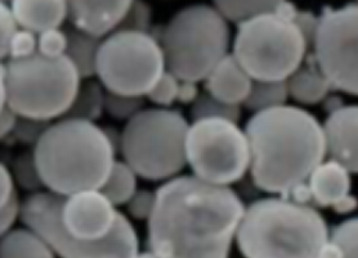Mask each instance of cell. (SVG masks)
<instances>
[{
    "label": "cell",
    "instance_id": "83f0119b",
    "mask_svg": "<svg viewBox=\"0 0 358 258\" xmlns=\"http://www.w3.org/2000/svg\"><path fill=\"white\" fill-rule=\"evenodd\" d=\"M358 220L356 218L344 220L339 225L329 229V241L342 252L343 258H357Z\"/></svg>",
    "mask_w": 358,
    "mask_h": 258
},
{
    "label": "cell",
    "instance_id": "8992f818",
    "mask_svg": "<svg viewBox=\"0 0 358 258\" xmlns=\"http://www.w3.org/2000/svg\"><path fill=\"white\" fill-rule=\"evenodd\" d=\"M157 40L169 73L178 80L200 82L227 56L231 30L215 7L192 4L171 17Z\"/></svg>",
    "mask_w": 358,
    "mask_h": 258
},
{
    "label": "cell",
    "instance_id": "5bb4252c",
    "mask_svg": "<svg viewBox=\"0 0 358 258\" xmlns=\"http://www.w3.org/2000/svg\"><path fill=\"white\" fill-rule=\"evenodd\" d=\"M133 0H66L67 20L73 27L105 38L113 33Z\"/></svg>",
    "mask_w": 358,
    "mask_h": 258
},
{
    "label": "cell",
    "instance_id": "7402d4cb",
    "mask_svg": "<svg viewBox=\"0 0 358 258\" xmlns=\"http://www.w3.org/2000/svg\"><path fill=\"white\" fill-rule=\"evenodd\" d=\"M138 189V175L125 161H116L107 175L105 183L99 188L107 199L117 206H124Z\"/></svg>",
    "mask_w": 358,
    "mask_h": 258
},
{
    "label": "cell",
    "instance_id": "1f68e13d",
    "mask_svg": "<svg viewBox=\"0 0 358 258\" xmlns=\"http://www.w3.org/2000/svg\"><path fill=\"white\" fill-rule=\"evenodd\" d=\"M67 48V33L61 27L38 33V53L48 58L64 56Z\"/></svg>",
    "mask_w": 358,
    "mask_h": 258
},
{
    "label": "cell",
    "instance_id": "f35d334b",
    "mask_svg": "<svg viewBox=\"0 0 358 258\" xmlns=\"http://www.w3.org/2000/svg\"><path fill=\"white\" fill-rule=\"evenodd\" d=\"M17 117L18 116L9 108L8 105H6L0 111V142L12 135L16 125Z\"/></svg>",
    "mask_w": 358,
    "mask_h": 258
},
{
    "label": "cell",
    "instance_id": "e575fe53",
    "mask_svg": "<svg viewBox=\"0 0 358 258\" xmlns=\"http://www.w3.org/2000/svg\"><path fill=\"white\" fill-rule=\"evenodd\" d=\"M16 29V21L7 1L0 0V62L7 59L9 38Z\"/></svg>",
    "mask_w": 358,
    "mask_h": 258
},
{
    "label": "cell",
    "instance_id": "ee69618b",
    "mask_svg": "<svg viewBox=\"0 0 358 258\" xmlns=\"http://www.w3.org/2000/svg\"><path fill=\"white\" fill-rule=\"evenodd\" d=\"M4 1H8V0H4Z\"/></svg>",
    "mask_w": 358,
    "mask_h": 258
},
{
    "label": "cell",
    "instance_id": "ba28073f",
    "mask_svg": "<svg viewBox=\"0 0 358 258\" xmlns=\"http://www.w3.org/2000/svg\"><path fill=\"white\" fill-rule=\"evenodd\" d=\"M82 77L64 54L48 58L35 53L6 63L7 105L17 116L52 122L64 117Z\"/></svg>",
    "mask_w": 358,
    "mask_h": 258
},
{
    "label": "cell",
    "instance_id": "277c9868",
    "mask_svg": "<svg viewBox=\"0 0 358 258\" xmlns=\"http://www.w3.org/2000/svg\"><path fill=\"white\" fill-rule=\"evenodd\" d=\"M33 152L45 190L58 195L99 189L116 155L103 128L70 117L50 122Z\"/></svg>",
    "mask_w": 358,
    "mask_h": 258
},
{
    "label": "cell",
    "instance_id": "7c38bea8",
    "mask_svg": "<svg viewBox=\"0 0 358 258\" xmlns=\"http://www.w3.org/2000/svg\"><path fill=\"white\" fill-rule=\"evenodd\" d=\"M357 38L356 3L322 9L312 41L315 62L333 90L353 97L358 94Z\"/></svg>",
    "mask_w": 358,
    "mask_h": 258
},
{
    "label": "cell",
    "instance_id": "d4e9b609",
    "mask_svg": "<svg viewBox=\"0 0 358 258\" xmlns=\"http://www.w3.org/2000/svg\"><path fill=\"white\" fill-rule=\"evenodd\" d=\"M9 169L15 185L18 186L20 189L29 194L45 190L35 162L33 149L17 154L12 163V169Z\"/></svg>",
    "mask_w": 358,
    "mask_h": 258
},
{
    "label": "cell",
    "instance_id": "836d02e7",
    "mask_svg": "<svg viewBox=\"0 0 358 258\" xmlns=\"http://www.w3.org/2000/svg\"><path fill=\"white\" fill-rule=\"evenodd\" d=\"M155 204V192L148 189H137L131 199L125 203L129 218L136 221H147Z\"/></svg>",
    "mask_w": 358,
    "mask_h": 258
},
{
    "label": "cell",
    "instance_id": "b9f144b4",
    "mask_svg": "<svg viewBox=\"0 0 358 258\" xmlns=\"http://www.w3.org/2000/svg\"><path fill=\"white\" fill-rule=\"evenodd\" d=\"M7 105V84H6V65L0 62V111Z\"/></svg>",
    "mask_w": 358,
    "mask_h": 258
},
{
    "label": "cell",
    "instance_id": "ac0fdd59",
    "mask_svg": "<svg viewBox=\"0 0 358 258\" xmlns=\"http://www.w3.org/2000/svg\"><path fill=\"white\" fill-rule=\"evenodd\" d=\"M306 65L301 63L287 79L289 97L304 105L321 103L333 90L329 80L321 73L313 56H306Z\"/></svg>",
    "mask_w": 358,
    "mask_h": 258
},
{
    "label": "cell",
    "instance_id": "30bf717a",
    "mask_svg": "<svg viewBox=\"0 0 358 258\" xmlns=\"http://www.w3.org/2000/svg\"><path fill=\"white\" fill-rule=\"evenodd\" d=\"M165 70L163 48L152 33L114 30L101 40L96 77L106 91L146 97Z\"/></svg>",
    "mask_w": 358,
    "mask_h": 258
},
{
    "label": "cell",
    "instance_id": "8d00e7d4",
    "mask_svg": "<svg viewBox=\"0 0 358 258\" xmlns=\"http://www.w3.org/2000/svg\"><path fill=\"white\" fill-rule=\"evenodd\" d=\"M318 17L315 16L312 12H304V10H298L296 15L294 17V24L299 27L304 39L307 41L308 48L312 47V41L316 31L317 26Z\"/></svg>",
    "mask_w": 358,
    "mask_h": 258
},
{
    "label": "cell",
    "instance_id": "9c48e42d",
    "mask_svg": "<svg viewBox=\"0 0 358 258\" xmlns=\"http://www.w3.org/2000/svg\"><path fill=\"white\" fill-rule=\"evenodd\" d=\"M308 45L293 21L275 12L237 24L234 56L252 80H286L304 63Z\"/></svg>",
    "mask_w": 358,
    "mask_h": 258
},
{
    "label": "cell",
    "instance_id": "603a6c76",
    "mask_svg": "<svg viewBox=\"0 0 358 258\" xmlns=\"http://www.w3.org/2000/svg\"><path fill=\"white\" fill-rule=\"evenodd\" d=\"M289 91L286 80H252V88L243 105L252 112H261L273 107L286 105Z\"/></svg>",
    "mask_w": 358,
    "mask_h": 258
},
{
    "label": "cell",
    "instance_id": "5b68a950",
    "mask_svg": "<svg viewBox=\"0 0 358 258\" xmlns=\"http://www.w3.org/2000/svg\"><path fill=\"white\" fill-rule=\"evenodd\" d=\"M327 238L329 226L315 207L269 197L245 207L235 241L246 258H318Z\"/></svg>",
    "mask_w": 358,
    "mask_h": 258
},
{
    "label": "cell",
    "instance_id": "8fae6325",
    "mask_svg": "<svg viewBox=\"0 0 358 258\" xmlns=\"http://www.w3.org/2000/svg\"><path fill=\"white\" fill-rule=\"evenodd\" d=\"M185 149L196 178L215 185L240 183L250 167L246 134L237 122L226 119L195 120L188 126Z\"/></svg>",
    "mask_w": 358,
    "mask_h": 258
},
{
    "label": "cell",
    "instance_id": "2e32d148",
    "mask_svg": "<svg viewBox=\"0 0 358 258\" xmlns=\"http://www.w3.org/2000/svg\"><path fill=\"white\" fill-rule=\"evenodd\" d=\"M350 169L335 160L322 161L310 172L307 184L312 195V203L318 208L333 207L335 203L352 189Z\"/></svg>",
    "mask_w": 358,
    "mask_h": 258
},
{
    "label": "cell",
    "instance_id": "44dd1931",
    "mask_svg": "<svg viewBox=\"0 0 358 258\" xmlns=\"http://www.w3.org/2000/svg\"><path fill=\"white\" fill-rule=\"evenodd\" d=\"M106 90L99 81L85 79L80 82L73 103L64 117L96 122L105 112Z\"/></svg>",
    "mask_w": 358,
    "mask_h": 258
},
{
    "label": "cell",
    "instance_id": "9a60e30c",
    "mask_svg": "<svg viewBox=\"0 0 358 258\" xmlns=\"http://www.w3.org/2000/svg\"><path fill=\"white\" fill-rule=\"evenodd\" d=\"M203 81V89L213 97L229 105H243L252 88V79L234 54H227Z\"/></svg>",
    "mask_w": 358,
    "mask_h": 258
},
{
    "label": "cell",
    "instance_id": "7bdbcfd3",
    "mask_svg": "<svg viewBox=\"0 0 358 258\" xmlns=\"http://www.w3.org/2000/svg\"><path fill=\"white\" fill-rule=\"evenodd\" d=\"M322 102H324V109L327 113H331L335 109H338V108H341L342 105H344L342 99L339 97H329L327 96Z\"/></svg>",
    "mask_w": 358,
    "mask_h": 258
},
{
    "label": "cell",
    "instance_id": "74e56055",
    "mask_svg": "<svg viewBox=\"0 0 358 258\" xmlns=\"http://www.w3.org/2000/svg\"><path fill=\"white\" fill-rule=\"evenodd\" d=\"M17 193L16 185L7 165L0 162V207L6 206Z\"/></svg>",
    "mask_w": 358,
    "mask_h": 258
},
{
    "label": "cell",
    "instance_id": "f1b7e54d",
    "mask_svg": "<svg viewBox=\"0 0 358 258\" xmlns=\"http://www.w3.org/2000/svg\"><path fill=\"white\" fill-rule=\"evenodd\" d=\"M178 86V79L168 70H165L145 98L156 107L171 108V105H174V102L177 100Z\"/></svg>",
    "mask_w": 358,
    "mask_h": 258
},
{
    "label": "cell",
    "instance_id": "e0dca14e",
    "mask_svg": "<svg viewBox=\"0 0 358 258\" xmlns=\"http://www.w3.org/2000/svg\"><path fill=\"white\" fill-rule=\"evenodd\" d=\"M8 6L17 26L36 33L62 27L67 20L66 0H9Z\"/></svg>",
    "mask_w": 358,
    "mask_h": 258
},
{
    "label": "cell",
    "instance_id": "3957f363",
    "mask_svg": "<svg viewBox=\"0 0 358 258\" xmlns=\"http://www.w3.org/2000/svg\"><path fill=\"white\" fill-rule=\"evenodd\" d=\"M244 131L252 184L264 193L286 198L325 160L322 125L301 107L284 105L255 112Z\"/></svg>",
    "mask_w": 358,
    "mask_h": 258
},
{
    "label": "cell",
    "instance_id": "60d3db41",
    "mask_svg": "<svg viewBox=\"0 0 358 258\" xmlns=\"http://www.w3.org/2000/svg\"><path fill=\"white\" fill-rule=\"evenodd\" d=\"M356 208H357V199H356V197L350 195V193L347 194L345 197H343L342 199H339L333 206V210L338 215H348Z\"/></svg>",
    "mask_w": 358,
    "mask_h": 258
},
{
    "label": "cell",
    "instance_id": "cb8c5ba5",
    "mask_svg": "<svg viewBox=\"0 0 358 258\" xmlns=\"http://www.w3.org/2000/svg\"><path fill=\"white\" fill-rule=\"evenodd\" d=\"M282 0H213L215 9L227 21L238 24L250 17L273 12Z\"/></svg>",
    "mask_w": 358,
    "mask_h": 258
},
{
    "label": "cell",
    "instance_id": "52a82bcc",
    "mask_svg": "<svg viewBox=\"0 0 358 258\" xmlns=\"http://www.w3.org/2000/svg\"><path fill=\"white\" fill-rule=\"evenodd\" d=\"M186 117L171 108H143L122 130L119 152L138 178L165 181L187 166Z\"/></svg>",
    "mask_w": 358,
    "mask_h": 258
},
{
    "label": "cell",
    "instance_id": "6da1fadb",
    "mask_svg": "<svg viewBox=\"0 0 358 258\" xmlns=\"http://www.w3.org/2000/svg\"><path fill=\"white\" fill-rule=\"evenodd\" d=\"M245 204L228 185L177 175L155 190L147 220V253L162 258H226Z\"/></svg>",
    "mask_w": 358,
    "mask_h": 258
},
{
    "label": "cell",
    "instance_id": "ffe728a7",
    "mask_svg": "<svg viewBox=\"0 0 358 258\" xmlns=\"http://www.w3.org/2000/svg\"><path fill=\"white\" fill-rule=\"evenodd\" d=\"M67 48L65 56L73 62L82 80L96 77L98 49L102 38L84 33L75 27L66 31Z\"/></svg>",
    "mask_w": 358,
    "mask_h": 258
},
{
    "label": "cell",
    "instance_id": "ab89813d",
    "mask_svg": "<svg viewBox=\"0 0 358 258\" xmlns=\"http://www.w3.org/2000/svg\"><path fill=\"white\" fill-rule=\"evenodd\" d=\"M200 94L197 82L194 81L179 80L177 100L182 105H192L197 96Z\"/></svg>",
    "mask_w": 358,
    "mask_h": 258
},
{
    "label": "cell",
    "instance_id": "d590c367",
    "mask_svg": "<svg viewBox=\"0 0 358 258\" xmlns=\"http://www.w3.org/2000/svg\"><path fill=\"white\" fill-rule=\"evenodd\" d=\"M20 211H21V199L18 193L13 195V198L6 206L0 207V238L16 225L20 220Z\"/></svg>",
    "mask_w": 358,
    "mask_h": 258
},
{
    "label": "cell",
    "instance_id": "d6a6232c",
    "mask_svg": "<svg viewBox=\"0 0 358 258\" xmlns=\"http://www.w3.org/2000/svg\"><path fill=\"white\" fill-rule=\"evenodd\" d=\"M49 123L50 122L18 116L12 135L18 143L34 146L39 140V137L43 135V132L48 128Z\"/></svg>",
    "mask_w": 358,
    "mask_h": 258
},
{
    "label": "cell",
    "instance_id": "4dcf8cb0",
    "mask_svg": "<svg viewBox=\"0 0 358 258\" xmlns=\"http://www.w3.org/2000/svg\"><path fill=\"white\" fill-rule=\"evenodd\" d=\"M38 53V33L18 27L10 35L7 59H24Z\"/></svg>",
    "mask_w": 358,
    "mask_h": 258
},
{
    "label": "cell",
    "instance_id": "f546056e",
    "mask_svg": "<svg viewBox=\"0 0 358 258\" xmlns=\"http://www.w3.org/2000/svg\"><path fill=\"white\" fill-rule=\"evenodd\" d=\"M152 24V8L145 0H133L131 7L115 30H131L150 33Z\"/></svg>",
    "mask_w": 358,
    "mask_h": 258
},
{
    "label": "cell",
    "instance_id": "7a4b0ae2",
    "mask_svg": "<svg viewBox=\"0 0 358 258\" xmlns=\"http://www.w3.org/2000/svg\"><path fill=\"white\" fill-rule=\"evenodd\" d=\"M20 221L41 235L56 257H138V234L131 220L99 189L29 194L21 201Z\"/></svg>",
    "mask_w": 358,
    "mask_h": 258
},
{
    "label": "cell",
    "instance_id": "4fadbf2b",
    "mask_svg": "<svg viewBox=\"0 0 358 258\" xmlns=\"http://www.w3.org/2000/svg\"><path fill=\"white\" fill-rule=\"evenodd\" d=\"M357 105H342L329 113L322 126L326 155L341 162L352 174L358 171Z\"/></svg>",
    "mask_w": 358,
    "mask_h": 258
},
{
    "label": "cell",
    "instance_id": "d6986e66",
    "mask_svg": "<svg viewBox=\"0 0 358 258\" xmlns=\"http://www.w3.org/2000/svg\"><path fill=\"white\" fill-rule=\"evenodd\" d=\"M53 250L33 229L12 227L0 238V258H53Z\"/></svg>",
    "mask_w": 358,
    "mask_h": 258
},
{
    "label": "cell",
    "instance_id": "484cf974",
    "mask_svg": "<svg viewBox=\"0 0 358 258\" xmlns=\"http://www.w3.org/2000/svg\"><path fill=\"white\" fill-rule=\"evenodd\" d=\"M192 120L220 117L231 121L238 122L241 117V105H229L213 97L209 93H200L191 107Z\"/></svg>",
    "mask_w": 358,
    "mask_h": 258
},
{
    "label": "cell",
    "instance_id": "4316f807",
    "mask_svg": "<svg viewBox=\"0 0 358 258\" xmlns=\"http://www.w3.org/2000/svg\"><path fill=\"white\" fill-rule=\"evenodd\" d=\"M146 108V98L122 96L106 91L105 112L116 121H128L133 116Z\"/></svg>",
    "mask_w": 358,
    "mask_h": 258
}]
</instances>
